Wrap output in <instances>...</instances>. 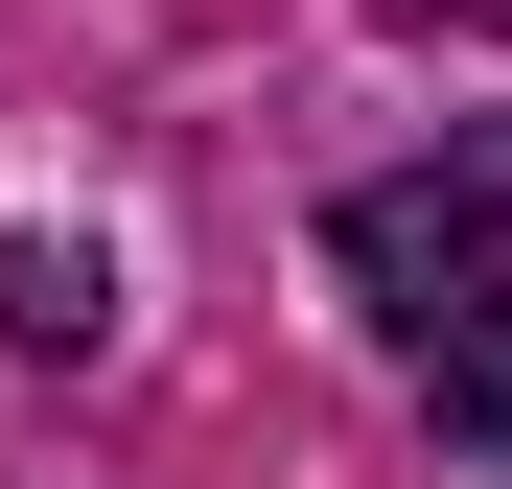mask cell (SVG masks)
<instances>
[{
  "label": "cell",
  "instance_id": "obj_1",
  "mask_svg": "<svg viewBox=\"0 0 512 489\" xmlns=\"http://www.w3.org/2000/svg\"><path fill=\"white\" fill-rule=\"evenodd\" d=\"M326 257H350L373 350L443 396V443H512V117H466V140L373 163V187L326 210Z\"/></svg>",
  "mask_w": 512,
  "mask_h": 489
},
{
  "label": "cell",
  "instance_id": "obj_2",
  "mask_svg": "<svg viewBox=\"0 0 512 489\" xmlns=\"http://www.w3.org/2000/svg\"><path fill=\"white\" fill-rule=\"evenodd\" d=\"M94 326H117V280H94V233H24V257H0V350H94Z\"/></svg>",
  "mask_w": 512,
  "mask_h": 489
},
{
  "label": "cell",
  "instance_id": "obj_3",
  "mask_svg": "<svg viewBox=\"0 0 512 489\" xmlns=\"http://www.w3.org/2000/svg\"><path fill=\"white\" fill-rule=\"evenodd\" d=\"M419 24H489V47H512V0H419Z\"/></svg>",
  "mask_w": 512,
  "mask_h": 489
}]
</instances>
